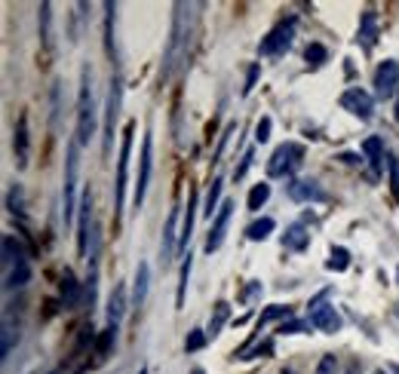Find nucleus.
Masks as SVG:
<instances>
[{
  "instance_id": "a18cd8bd",
  "label": "nucleus",
  "mask_w": 399,
  "mask_h": 374,
  "mask_svg": "<svg viewBox=\"0 0 399 374\" xmlns=\"http://www.w3.org/2000/svg\"><path fill=\"white\" fill-rule=\"evenodd\" d=\"M341 163H347V166H360L362 163V157H360V153H341Z\"/></svg>"
},
{
  "instance_id": "2eb2a0df",
  "label": "nucleus",
  "mask_w": 399,
  "mask_h": 374,
  "mask_svg": "<svg viewBox=\"0 0 399 374\" xmlns=\"http://www.w3.org/2000/svg\"><path fill=\"white\" fill-rule=\"evenodd\" d=\"M28 151H31V135H28V114H19L12 126V153H16L19 169L28 166Z\"/></svg>"
},
{
  "instance_id": "4c0bfd02",
  "label": "nucleus",
  "mask_w": 399,
  "mask_h": 374,
  "mask_svg": "<svg viewBox=\"0 0 399 374\" xmlns=\"http://www.w3.org/2000/svg\"><path fill=\"white\" fill-rule=\"evenodd\" d=\"M206 341H209L206 328H194V331L188 335V341H184V350H188V353H197V350H203V347H206Z\"/></svg>"
},
{
  "instance_id": "a19ab883",
  "label": "nucleus",
  "mask_w": 399,
  "mask_h": 374,
  "mask_svg": "<svg viewBox=\"0 0 399 374\" xmlns=\"http://www.w3.org/2000/svg\"><path fill=\"white\" fill-rule=\"evenodd\" d=\"M270 129H274V120H270V117H261L258 126H255V141H258V144H265V141L270 138Z\"/></svg>"
},
{
  "instance_id": "a878e982",
  "label": "nucleus",
  "mask_w": 399,
  "mask_h": 374,
  "mask_svg": "<svg viewBox=\"0 0 399 374\" xmlns=\"http://www.w3.org/2000/svg\"><path fill=\"white\" fill-rule=\"evenodd\" d=\"M227 319H231V304H227V301H218V304L212 307V316H209V326H206V335H209V337H218V335H222V328L227 326Z\"/></svg>"
},
{
  "instance_id": "864d4df0",
  "label": "nucleus",
  "mask_w": 399,
  "mask_h": 374,
  "mask_svg": "<svg viewBox=\"0 0 399 374\" xmlns=\"http://www.w3.org/2000/svg\"><path fill=\"white\" fill-rule=\"evenodd\" d=\"M139 374H148V371H145V368H141V371H139Z\"/></svg>"
},
{
  "instance_id": "0eeeda50",
  "label": "nucleus",
  "mask_w": 399,
  "mask_h": 374,
  "mask_svg": "<svg viewBox=\"0 0 399 374\" xmlns=\"http://www.w3.org/2000/svg\"><path fill=\"white\" fill-rule=\"evenodd\" d=\"M132 135L135 123H126L123 129V144H120V160H117V181H114V209L117 215L126 206V178H130V153H132Z\"/></svg>"
},
{
  "instance_id": "c756f323",
  "label": "nucleus",
  "mask_w": 399,
  "mask_h": 374,
  "mask_svg": "<svg viewBox=\"0 0 399 374\" xmlns=\"http://www.w3.org/2000/svg\"><path fill=\"white\" fill-rule=\"evenodd\" d=\"M276 319H292V307L289 304H270V307H265L255 326H258V331H261L265 326H270V322H276Z\"/></svg>"
},
{
  "instance_id": "ddd939ff",
  "label": "nucleus",
  "mask_w": 399,
  "mask_h": 374,
  "mask_svg": "<svg viewBox=\"0 0 399 374\" xmlns=\"http://www.w3.org/2000/svg\"><path fill=\"white\" fill-rule=\"evenodd\" d=\"M286 194L292 203H326L329 200V194H326L317 178H292L286 185Z\"/></svg>"
},
{
  "instance_id": "473e14b6",
  "label": "nucleus",
  "mask_w": 399,
  "mask_h": 374,
  "mask_svg": "<svg viewBox=\"0 0 399 374\" xmlns=\"http://www.w3.org/2000/svg\"><path fill=\"white\" fill-rule=\"evenodd\" d=\"M190 267H194V255H184L181 261V282H178V294H175V307L181 310L184 307V294H188V279H190Z\"/></svg>"
},
{
  "instance_id": "37998d69",
  "label": "nucleus",
  "mask_w": 399,
  "mask_h": 374,
  "mask_svg": "<svg viewBox=\"0 0 399 374\" xmlns=\"http://www.w3.org/2000/svg\"><path fill=\"white\" fill-rule=\"evenodd\" d=\"M258 74H261V65L255 62L252 68H249V74H246V86H243V95H249L255 89V83H258Z\"/></svg>"
},
{
  "instance_id": "dca6fc26",
  "label": "nucleus",
  "mask_w": 399,
  "mask_h": 374,
  "mask_svg": "<svg viewBox=\"0 0 399 374\" xmlns=\"http://www.w3.org/2000/svg\"><path fill=\"white\" fill-rule=\"evenodd\" d=\"M19 337H22V326H19V319H12V313L6 310L3 313V331H0V359H10L12 347L19 344Z\"/></svg>"
},
{
  "instance_id": "6ab92c4d",
  "label": "nucleus",
  "mask_w": 399,
  "mask_h": 374,
  "mask_svg": "<svg viewBox=\"0 0 399 374\" xmlns=\"http://www.w3.org/2000/svg\"><path fill=\"white\" fill-rule=\"evenodd\" d=\"M80 301H87V286H80V282L74 279V273L65 270V277H62V304L68 310L80 307Z\"/></svg>"
},
{
  "instance_id": "393cba45",
  "label": "nucleus",
  "mask_w": 399,
  "mask_h": 374,
  "mask_svg": "<svg viewBox=\"0 0 399 374\" xmlns=\"http://www.w3.org/2000/svg\"><path fill=\"white\" fill-rule=\"evenodd\" d=\"M360 151H362V157L369 160V166H372V175H381L384 172V141L378 135H372V138L362 141Z\"/></svg>"
},
{
  "instance_id": "3c124183",
  "label": "nucleus",
  "mask_w": 399,
  "mask_h": 374,
  "mask_svg": "<svg viewBox=\"0 0 399 374\" xmlns=\"http://www.w3.org/2000/svg\"><path fill=\"white\" fill-rule=\"evenodd\" d=\"M283 374H295V371H292V368H283Z\"/></svg>"
},
{
  "instance_id": "f8f14e48",
  "label": "nucleus",
  "mask_w": 399,
  "mask_h": 374,
  "mask_svg": "<svg viewBox=\"0 0 399 374\" xmlns=\"http://www.w3.org/2000/svg\"><path fill=\"white\" fill-rule=\"evenodd\" d=\"M338 104L347 111V114L360 117V120H372L375 117V95L366 93V89H360V86L344 89L341 98H338Z\"/></svg>"
},
{
  "instance_id": "f3484780",
  "label": "nucleus",
  "mask_w": 399,
  "mask_h": 374,
  "mask_svg": "<svg viewBox=\"0 0 399 374\" xmlns=\"http://www.w3.org/2000/svg\"><path fill=\"white\" fill-rule=\"evenodd\" d=\"M126 307H132V301H130V294H126L123 282H117L108 298V326H120V319L126 316Z\"/></svg>"
},
{
  "instance_id": "aec40b11",
  "label": "nucleus",
  "mask_w": 399,
  "mask_h": 374,
  "mask_svg": "<svg viewBox=\"0 0 399 374\" xmlns=\"http://www.w3.org/2000/svg\"><path fill=\"white\" fill-rule=\"evenodd\" d=\"M148 288H151V267L141 261V264L135 267V279H132V307H135V310L145 307Z\"/></svg>"
},
{
  "instance_id": "5fc2aeb1",
  "label": "nucleus",
  "mask_w": 399,
  "mask_h": 374,
  "mask_svg": "<svg viewBox=\"0 0 399 374\" xmlns=\"http://www.w3.org/2000/svg\"><path fill=\"white\" fill-rule=\"evenodd\" d=\"M396 316H399V304H396Z\"/></svg>"
},
{
  "instance_id": "9b49d317",
  "label": "nucleus",
  "mask_w": 399,
  "mask_h": 374,
  "mask_svg": "<svg viewBox=\"0 0 399 374\" xmlns=\"http://www.w3.org/2000/svg\"><path fill=\"white\" fill-rule=\"evenodd\" d=\"M372 86H375V98H381V102H387V98H393L399 93V62L396 59H384L375 68Z\"/></svg>"
},
{
  "instance_id": "79ce46f5",
  "label": "nucleus",
  "mask_w": 399,
  "mask_h": 374,
  "mask_svg": "<svg viewBox=\"0 0 399 374\" xmlns=\"http://www.w3.org/2000/svg\"><path fill=\"white\" fill-rule=\"evenodd\" d=\"M308 328H313L310 322H298V319H286L280 326V335H301V331H308Z\"/></svg>"
},
{
  "instance_id": "7c9ffc66",
  "label": "nucleus",
  "mask_w": 399,
  "mask_h": 374,
  "mask_svg": "<svg viewBox=\"0 0 399 374\" xmlns=\"http://www.w3.org/2000/svg\"><path fill=\"white\" fill-rule=\"evenodd\" d=\"M6 212L16 218H25V190L22 185H12L6 190Z\"/></svg>"
},
{
  "instance_id": "ea45409f",
  "label": "nucleus",
  "mask_w": 399,
  "mask_h": 374,
  "mask_svg": "<svg viewBox=\"0 0 399 374\" xmlns=\"http://www.w3.org/2000/svg\"><path fill=\"white\" fill-rule=\"evenodd\" d=\"M387 169H390V190H393V196L399 200V160L393 153L387 157Z\"/></svg>"
},
{
  "instance_id": "7ed1b4c3",
  "label": "nucleus",
  "mask_w": 399,
  "mask_h": 374,
  "mask_svg": "<svg viewBox=\"0 0 399 374\" xmlns=\"http://www.w3.org/2000/svg\"><path fill=\"white\" fill-rule=\"evenodd\" d=\"M77 172H80V144L71 141L65 153V185H62V215H65V224L74 221V212L80 209V203H77Z\"/></svg>"
},
{
  "instance_id": "58836bf2",
  "label": "nucleus",
  "mask_w": 399,
  "mask_h": 374,
  "mask_svg": "<svg viewBox=\"0 0 399 374\" xmlns=\"http://www.w3.org/2000/svg\"><path fill=\"white\" fill-rule=\"evenodd\" d=\"M313 374H338V356H332V353H326L323 359H319L317 371Z\"/></svg>"
},
{
  "instance_id": "5701e85b",
  "label": "nucleus",
  "mask_w": 399,
  "mask_h": 374,
  "mask_svg": "<svg viewBox=\"0 0 399 374\" xmlns=\"http://www.w3.org/2000/svg\"><path fill=\"white\" fill-rule=\"evenodd\" d=\"M28 279H31V264H28V258L3 267V288L6 292H12V288H25Z\"/></svg>"
},
{
  "instance_id": "1a4fd4ad",
  "label": "nucleus",
  "mask_w": 399,
  "mask_h": 374,
  "mask_svg": "<svg viewBox=\"0 0 399 374\" xmlns=\"http://www.w3.org/2000/svg\"><path fill=\"white\" fill-rule=\"evenodd\" d=\"M151 172H154V138L151 132L141 141V160H139V181H135V194H132V206L139 212L145 206V194H148V185H151Z\"/></svg>"
},
{
  "instance_id": "8fccbe9b",
  "label": "nucleus",
  "mask_w": 399,
  "mask_h": 374,
  "mask_svg": "<svg viewBox=\"0 0 399 374\" xmlns=\"http://www.w3.org/2000/svg\"><path fill=\"white\" fill-rule=\"evenodd\" d=\"M372 374H387V371H384V368H375V371H372Z\"/></svg>"
},
{
  "instance_id": "412c9836",
  "label": "nucleus",
  "mask_w": 399,
  "mask_h": 374,
  "mask_svg": "<svg viewBox=\"0 0 399 374\" xmlns=\"http://www.w3.org/2000/svg\"><path fill=\"white\" fill-rule=\"evenodd\" d=\"M175 224H178V209L169 212L166 227H163V239H160V258H163V264H166V261H172V255L178 252V234H175Z\"/></svg>"
},
{
  "instance_id": "4468645a",
  "label": "nucleus",
  "mask_w": 399,
  "mask_h": 374,
  "mask_svg": "<svg viewBox=\"0 0 399 374\" xmlns=\"http://www.w3.org/2000/svg\"><path fill=\"white\" fill-rule=\"evenodd\" d=\"M233 209H237V203H233V200H224V203H222V209H218L215 221H212L209 236H206V252H209V255H212V252L222 249V243H224V236H227V224H231Z\"/></svg>"
},
{
  "instance_id": "de8ad7c7",
  "label": "nucleus",
  "mask_w": 399,
  "mask_h": 374,
  "mask_svg": "<svg viewBox=\"0 0 399 374\" xmlns=\"http://www.w3.org/2000/svg\"><path fill=\"white\" fill-rule=\"evenodd\" d=\"M396 123H399V93H396Z\"/></svg>"
},
{
  "instance_id": "cd10ccee",
  "label": "nucleus",
  "mask_w": 399,
  "mask_h": 374,
  "mask_svg": "<svg viewBox=\"0 0 399 374\" xmlns=\"http://www.w3.org/2000/svg\"><path fill=\"white\" fill-rule=\"evenodd\" d=\"M222 187H224V178L222 175H215V178L209 181V190H206V200H203V215L212 218L218 212V200H222Z\"/></svg>"
},
{
  "instance_id": "b1692460",
  "label": "nucleus",
  "mask_w": 399,
  "mask_h": 374,
  "mask_svg": "<svg viewBox=\"0 0 399 374\" xmlns=\"http://www.w3.org/2000/svg\"><path fill=\"white\" fill-rule=\"evenodd\" d=\"M356 44H360L362 49H372V46L378 44V12H375V10H366V12H362Z\"/></svg>"
},
{
  "instance_id": "f03ea898",
  "label": "nucleus",
  "mask_w": 399,
  "mask_h": 374,
  "mask_svg": "<svg viewBox=\"0 0 399 374\" xmlns=\"http://www.w3.org/2000/svg\"><path fill=\"white\" fill-rule=\"evenodd\" d=\"M194 10V6L188 3H175V22H172V37H169V46H166V65L160 71V83L169 80L172 77V68L178 65L181 59H188V37H190V28H188V12Z\"/></svg>"
},
{
  "instance_id": "2f4dec72",
  "label": "nucleus",
  "mask_w": 399,
  "mask_h": 374,
  "mask_svg": "<svg viewBox=\"0 0 399 374\" xmlns=\"http://www.w3.org/2000/svg\"><path fill=\"white\" fill-rule=\"evenodd\" d=\"M347 267H351V252L344 249V245H335L329 252V261H326V270L332 273H344Z\"/></svg>"
},
{
  "instance_id": "c85d7f7f",
  "label": "nucleus",
  "mask_w": 399,
  "mask_h": 374,
  "mask_svg": "<svg viewBox=\"0 0 399 374\" xmlns=\"http://www.w3.org/2000/svg\"><path fill=\"white\" fill-rule=\"evenodd\" d=\"M25 258H28V252H25V245L19 243V236L6 234L3 236V267L16 264V261H25Z\"/></svg>"
},
{
  "instance_id": "49530a36",
  "label": "nucleus",
  "mask_w": 399,
  "mask_h": 374,
  "mask_svg": "<svg viewBox=\"0 0 399 374\" xmlns=\"http://www.w3.org/2000/svg\"><path fill=\"white\" fill-rule=\"evenodd\" d=\"M258 292H261V282H252V286L246 288V301H252V298H255V294H258Z\"/></svg>"
},
{
  "instance_id": "72a5a7b5",
  "label": "nucleus",
  "mask_w": 399,
  "mask_h": 374,
  "mask_svg": "<svg viewBox=\"0 0 399 374\" xmlns=\"http://www.w3.org/2000/svg\"><path fill=\"white\" fill-rule=\"evenodd\" d=\"M40 40L46 49L53 46V6L49 3H40Z\"/></svg>"
},
{
  "instance_id": "c9c22d12",
  "label": "nucleus",
  "mask_w": 399,
  "mask_h": 374,
  "mask_svg": "<svg viewBox=\"0 0 399 374\" xmlns=\"http://www.w3.org/2000/svg\"><path fill=\"white\" fill-rule=\"evenodd\" d=\"M114 341H117V326H108L102 335H98V341H96V356L98 359L108 356V350L114 347Z\"/></svg>"
},
{
  "instance_id": "a211bd4d",
  "label": "nucleus",
  "mask_w": 399,
  "mask_h": 374,
  "mask_svg": "<svg viewBox=\"0 0 399 374\" xmlns=\"http://www.w3.org/2000/svg\"><path fill=\"white\" fill-rule=\"evenodd\" d=\"M197 206H200V196L197 194H190V200H188V209H184V218H181V234H178V252H181V258L188 255V243H190V236H194V221H197Z\"/></svg>"
},
{
  "instance_id": "603ef678",
  "label": "nucleus",
  "mask_w": 399,
  "mask_h": 374,
  "mask_svg": "<svg viewBox=\"0 0 399 374\" xmlns=\"http://www.w3.org/2000/svg\"><path fill=\"white\" fill-rule=\"evenodd\" d=\"M396 282H399V267H396Z\"/></svg>"
},
{
  "instance_id": "6e6552de",
  "label": "nucleus",
  "mask_w": 399,
  "mask_h": 374,
  "mask_svg": "<svg viewBox=\"0 0 399 374\" xmlns=\"http://www.w3.org/2000/svg\"><path fill=\"white\" fill-rule=\"evenodd\" d=\"M295 31H298V19L295 16L283 19L276 28H270V34L258 44V53L261 55H283V53H289L292 44H295Z\"/></svg>"
},
{
  "instance_id": "9d476101",
  "label": "nucleus",
  "mask_w": 399,
  "mask_h": 374,
  "mask_svg": "<svg viewBox=\"0 0 399 374\" xmlns=\"http://www.w3.org/2000/svg\"><path fill=\"white\" fill-rule=\"evenodd\" d=\"M80 218H77V255L80 258H89V245H92V234H96V227H92V194L89 187L80 194Z\"/></svg>"
},
{
  "instance_id": "4be33fe9",
  "label": "nucleus",
  "mask_w": 399,
  "mask_h": 374,
  "mask_svg": "<svg viewBox=\"0 0 399 374\" xmlns=\"http://www.w3.org/2000/svg\"><path fill=\"white\" fill-rule=\"evenodd\" d=\"M283 249H289V252H308L310 249V230L304 227L301 221L289 224L286 234H283Z\"/></svg>"
},
{
  "instance_id": "f257e3e1",
  "label": "nucleus",
  "mask_w": 399,
  "mask_h": 374,
  "mask_svg": "<svg viewBox=\"0 0 399 374\" xmlns=\"http://www.w3.org/2000/svg\"><path fill=\"white\" fill-rule=\"evenodd\" d=\"M98 126V111H96V93H92V71H80V95H77V144H89Z\"/></svg>"
},
{
  "instance_id": "e433bc0d",
  "label": "nucleus",
  "mask_w": 399,
  "mask_h": 374,
  "mask_svg": "<svg viewBox=\"0 0 399 374\" xmlns=\"http://www.w3.org/2000/svg\"><path fill=\"white\" fill-rule=\"evenodd\" d=\"M304 59H308V65L319 68L323 62H329V49H326L323 44H310L308 49H304Z\"/></svg>"
},
{
  "instance_id": "39448f33",
  "label": "nucleus",
  "mask_w": 399,
  "mask_h": 374,
  "mask_svg": "<svg viewBox=\"0 0 399 374\" xmlns=\"http://www.w3.org/2000/svg\"><path fill=\"white\" fill-rule=\"evenodd\" d=\"M120 108H123V80L114 74L111 83H108V98H105V138H102L105 157H111L114 132H117V120H120Z\"/></svg>"
},
{
  "instance_id": "bb28decb",
  "label": "nucleus",
  "mask_w": 399,
  "mask_h": 374,
  "mask_svg": "<svg viewBox=\"0 0 399 374\" xmlns=\"http://www.w3.org/2000/svg\"><path fill=\"white\" fill-rule=\"evenodd\" d=\"M274 230H276V221L265 215V218H258V221H252V224L246 227V239H249V243H265V239L274 234Z\"/></svg>"
},
{
  "instance_id": "423d86ee",
  "label": "nucleus",
  "mask_w": 399,
  "mask_h": 374,
  "mask_svg": "<svg viewBox=\"0 0 399 374\" xmlns=\"http://www.w3.org/2000/svg\"><path fill=\"white\" fill-rule=\"evenodd\" d=\"M329 288L326 292H319L317 298L310 301V313H308V322L317 331H323V335H335V331H341V326H344V319H341V313L335 310L332 304H326V298H329Z\"/></svg>"
},
{
  "instance_id": "20e7f679",
  "label": "nucleus",
  "mask_w": 399,
  "mask_h": 374,
  "mask_svg": "<svg viewBox=\"0 0 399 374\" xmlns=\"http://www.w3.org/2000/svg\"><path fill=\"white\" fill-rule=\"evenodd\" d=\"M304 163V144H298V141H286V144H280L274 153H270L267 160V178H289L301 169Z\"/></svg>"
},
{
  "instance_id": "f704fd0d",
  "label": "nucleus",
  "mask_w": 399,
  "mask_h": 374,
  "mask_svg": "<svg viewBox=\"0 0 399 374\" xmlns=\"http://www.w3.org/2000/svg\"><path fill=\"white\" fill-rule=\"evenodd\" d=\"M267 200H270V185H267V181H261V185H255L252 190H249L246 206H249V212H258Z\"/></svg>"
},
{
  "instance_id": "c03bdc74",
  "label": "nucleus",
  "mask_w": 399,
  "mask_h": 374,
  "mask_svg": "<svg viewBox=\"0 0 399 374\" xmlns=\"http://www.w3.org/2000/svg\"><path fill=\"white\" fill-rule=\"evenodd\" d=\"M252 160H255V151H252V147H249V151L243 153V163H240V169H233V178H243V175H246V169L252 166Z\"/></svg>"
},
{
  "instance_id": "09e8293b",
  "label": "nucleus",
  "mask_w": 399,
  "mask_h": 374,
  "mask_svg": "<svg viewBox=\"0 0 399 374\" xmlns=\"http://www.w3.org/2000/svg\"><path fill=\"white\" fill-rule=\"evenodd\" d=\"M390 371H393V374H399V365L393 362V365H390Z\"/></svg>"
}]
</instances>
